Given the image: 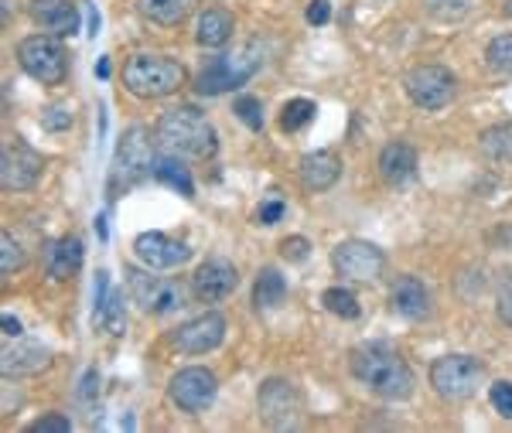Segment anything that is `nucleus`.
<instances>
[{
  "mask_svg": "<svg viewBox=\"0 0 512 433\" xmlns=\"http://www.w3.org/2000/svg\"><path fill=\"white\" fill-rule=\"evenodd\" d=\"M349 369L355 382L376 393L379 399H390V403H400V399L414 396V369L400 358V352H393L383 341H366V345H355L349 352Z\"/></svg>",
  "mask_w": 512,
  "mask_h": 433,
  "instance_id": "f257e3e1",
  "label": "nucleus"
},
{
  "mask_svg": "<svg viewBox=\"0 0 512 433\" xmlns=\"http://www.w3.org/2000/svg\"><path fill=\"white\" fill-rule=\"evenodd\" d=\"M158 147L164 154L192 157V161H209L219 151V133L209 123V116L195 106H175L158 120Z\"/></svg>",
  "mask_w": 512,
  "mask_h": 433,
  "instance_id": "f03ea898",
  "label": "nucleus"
},
{
  "mask_svg": "<svg viewBox=\"0 0 512 433\" xmlns=\"http://www.w3.org/2000/svg\"><path fill=\"white\" fill-rule=\"evenodd\" d=\"M123 86L137 99H164L185 86V65L168 55L137 52L123 65Z\"/></svg>",
  "mask_w": 512,
  "mask_h": 433,
  "instance_id": "7ed1b4c3",
  "label": "nucleus"
},
{
  "mask_svg": "<svg viewBox=\"0 0 512 433\" xmlns=\"http://www.w3.org/2000/svg\"><path fill=\"white\" fill-rule=\"evenodd\" d=\"M263 65V55H260V45H243L229 55H216L202 72L195 76V89L202 96H219V93H229V89H239L246 86Z\"/></svg>",
  "mask_w": 512,
  "mask_h": 433,
  "instance_id": "20e7f679",
  "label": "nucleus"
},
{
  "mask_svg": "<svg viewBox=\"0 0 512 433\" xmlns=\"http://www.w3.org/2000/svg\"><path fill=\"white\" fill-rule=\"evenodd\" d=\"M154 140L147 127H130L123 133L117 144V157H113V178H110L113 191L134 188L147 174H154V161H158V157H154Z\"/></svg>",
  "mask_w": 512,
  "mask_h": 433,
  "instance_id": "39448f33",
  "label": "nucleus"
},
{
  "mask_svg": "<svg viewBox=\"0 0 512 433\" xmlns=\"http://www.w3.org/2000/svg\"><path fill=\"white\" fill-rule=\"evenodd\" d=\"M256 413L270 430H297L304 423V399L291 379H263L256 393Z\"/></svg>",
  "mask_w": 512,
  "mask_h": 433,
  "instance_id": "423d86ee",
  "label": "nucleus"
},
{
  "mask_svg": "<svg viewBox=\"0 0 512 433\" xmlns=\"http://www.w3.org/2000/svg\"><path fill=\"white\" fill-rule=\"evenodd\" d=\"M485 376V365L472 355H441L431 365L434 393L448 403H465L478 393V382Z\"/></svg>",
  "mask_w": 512,
  "mask_h": 433,
  "instance_id": "0eeeda50",
  "label": "nucleus"
},
{
  "mask_svg": "<svg viewBox=\"0 0 512 433\" xmlns=\"http://www.w3.org/2000/svg\"><path fill=\"white\" fill-rule=\"evenodd\" d=\"M18 65L41 86H62L69 76V55L55 35H31L18 45Z\"/></svg>",
  "mask_w": 512,
  "mask_h": 433,
  "instance_id": "6e6552de",
  "label": "nucleus"
},
{
  "mask_svg": "<svg viewBox=\"0 0 512 433\" xmlns=\"http://www.w3.org/2000/svg\"><path fill=\"white\" fill-rule=\"evenodd\" d=\"M127 287L144 314H171L185 307V287L171 277H158L151 266H127Z\"/></svg>",
  "mask_w": 512,
  "mask_h": 433,
  "instance_id": "1a4fd4ad",
  "label": "nucleus"
},
{
  "mask_svg": "<svg viewBox=\"0 0 512 433\" xmlns=\"http://www.w3.org/2000/svg\"><path fill=\"white\" fill-rule=\"evenodd\" d=\"M332 266L338 277L369 283L386 270V253L369 239H345L332 249Z\"/></svg>",
  "mask_w": 512,
  "mask_h": 433,
  "instance_id": "9d476101",
  "label": "nucleus"
},
{
  "mask_svg": "<svg viewBox=\"0 0 512 433\" xmlns=\"http://www.w3.org/2000/svg\"><path fill=\"white\" fill-rule=\"evenodd\" d=\"M219 393V379L216 372L202 369V365H188L171 376L168 382V396L181 413H202L212 406V399Z\"/></svg>",
  "mask_w": 512,
  "mask_h": 433,
  "instance_id": "9b49d317",
  "label": "nucleus"
},
{
  "mask_svg": "<svg viewBox=\"0 0 512 433\" xmlns=\"http://www.w3.org/2000/svg\"><path fill=\"white\" fill-rule=\"evenodd\" d=\"M403 86H407L410 103L420 106V110H444L454 99L458 82H454L451 69H444V65H417V69L407 72Z\"/></svg>",
  "mask_w": 512,
  "mask_h": 433,
  "instance_id": "f8f14e48",
  "label": "nucleus"
},
{
  "mask_svg": "<svg viewBox=\"0 0 512 433\" xmlns=\"http://www.w3.org/2000/svg\"><path fill=\"white\" fill-rule=\"evenodd\" d=\"M41 171H45L41 154L24 144L21 137L7 144L4 154H0V185H4V191H31L38 185Z\"/></svg>",
  "mask_w": 512,
  "mask_h": 433,
  "instance_id": "ddd939ff",
  "label": "nucleus"
},
{
  "mask_svg": "<svg viewBox=\"0 0 512 433\" xmlns=\"http://www.w3.org/2000/svg\"><path fill=\"white\" fill-rule=\"evenodd\" d=\"M222 338H226V318H222L219 311H205L198 314V318L185 321L181 328L171 335L175 341L178 352L185 355H205V352H216L222 345Z\"/></svg>",
  "mask_w": 512,
  "mask_h": 433,
  "instance_id": "4468645a",
  "label": "nucleus"
},
{
  "mask_svg": "<svg viewBox=\"0 0 512 433\" xmlns=\"http://www.w3.org/2000/svg\"><path fill=\"white\" fill-rule=\"evenodd\" d=\"M134 253L151 270H178L181 263L192 260V249L178 243V239L164 236V232H140L134 239Z\"/></svg>",
  "mask_w": 512,
  "mask_h": 433,
  "instance_id": "2eb2a0df",
  "label": "nucleus"
},
{
  "mask_svg": "<svg viewBox=\"0 0 512 433\" xmlns=\"http://www.w3.org/2000/svg\"><path fill=\"white\" fill-rule=\"evenodd\" d=\"M236 287H239V270L229 260H222V256H212V260H205L195 270V277H192L195 297H198V301H205V304L226 301V297L233 294Z\"/></svg>",
  "mask_w": 512,
  "mask_h": 433,
  "instance_id": "dca6fc26",
  "label": "nucleus"
},
{
  "mask_svg": "<svg viewBox=\"0 0 512 433\" xmlns=\"http://www.w3.org/2000/svg\"><path fill=\"white\" fill-rule=\"evenodd\" d=\"M28 14L45 35L72 38L79 31V11L72 0H31Z\"/></svg>",
  "mask_w": 512,
  "mask_h": 433,
  "instance_id": "f3484780",
  "label": "nucleus"
},
{
  "mask_svg": "<svg viewBox=\"0 0 512 433\" xmlns=\"http://www.w3.org/2000/svg\"><path fill=\"white\" fill-rule=\"evenodd\" d=\"M390 307L400 318L407 321H420L431 314V290L424 287L417 277H396L393 287H390Z\"/></svg>",
  "mask_w": 512,
  "mask_h": 433,
  "instance_id": "a211bd4d",
  "label": "nucleus"
},
{
  "mask_svg": "<svg viewBox=\"0 0 512 433\" xmlns=\"http://www.w3.org/2000/svg\"><path fill=\"white\" fill-rule=\"evenodd\" d=\"M52 365V352H48L41 341H18L14 348H7L4 352V362H0V369H4L7 379H18V376H38L41 369H48Z\"/></svg>",
  "mask_w": 512,
  "mask_h": 433,
  "instance_id": "6ab92c4d",
  "label": "nucleus"
},
{
  "mask_svg": "<svg viewBox=\"0 0 512 433\" xmlns=\"http://www.w3.org/2000/svg\"><path fill=\"white\" fill-rule=\"evenodd\" d=\"M82 260H86V249H82L79 236H62L45 246V270L52 280H69L82 266Z\"/></svg>",
  "mask_w": 512,
  "mask_h": 433,
  "instance_id": "aec40b11",
  "label": "nucleus"
},
{
  "mask_svg": "<svg viewBox=\"0 0 512 433\" xmlns=\"http://www.w3.org/2000/svg\"><path fill=\"white\" fill-rule=\"evenodd\" d=\"M342 178V161L332 151H315L301 157V185L308 191H328Z\"/></svg>",
  "mask_w": 512,
  "mask_h": 433,
  "instance_id": "412c9836",
  "label": "nucleus"
},
{
  "mask_svg": "<svg viewBox=\"0 0 512 433\" xmlns=\"http://www.w3.org/2000/svg\"><path fill=\"white\" fill-rule=\"evenodd\" d=\"M379 174H383V181L393 188L407 185V181L417 174V151L410 144H403V140L386 144L383 154H379Z\"/></svg>",
  "mask_w": 512,
  "mask_h": 433,
  "instance_id": "4be33fe9",
  "label": "nucleus"
},
{
  "mask_svg": "<svg viewBox=\"0 0 512 433\" xmlns=\"http://www.w3.org/2000/svg\"><path fill=\"white\" fill-rule=\"evenodd\" d=\"M233 28H236L233 14L222 11V7H209L195 24V41L202 48H222V45H229V38H233Z\"/></svg>",
  "mask_w": 512,
  "mask_h": 433,
  "instance_id": "5701e85b",
  "label": "nucleus"
},
{
  "mask_svg": "<svg viewBox=\"0 0 512 433\" xmlns=\"http://www.w3.org/2000/svg\"><path fill=\"white\" fill-rule=\"evenodd\" d=\"M284 297H287V280L280 277V270H274V266H263L253 283L256 311H274V307L284 304Z\"/></svg>",
  "mask_w": 512,
  "mask_h": 433,
  "instance_id": "b1692460",
  "label": "nucleus"
},
{
  "mask_svg": "<svg viewBox=\"0 0 512 433\" xmlns=\"http://www.w3.org/2000/svg\"><path fill=\"white\" fill-rule=\"evenodd\" d=\"M198 0H137L140 14H144L147 21L161 24V28H175L192 14V7Z\"/></svg>",
  "mask_w": 512,
  "mask_h": 433,
  "instance_id": "393cba45",
  "label": "nucleus"
},
{
  "mask_svg": "<svg viewBox=\"0 0 512 433\" xmlns=\"http://www.w3.org/2000/svg\"><path fill=\"white\" fill-rule=\"evenodd\" d=\"M154 178H158L161 185L175 188L181 198H195V181H192V174H188V168L178 161L175 154H164V157H158V161H154Z\"/></svg>",
  "mask_w": 512,
  "mask_h": 433,
  "instance_id": "a878e982",
  "label": "nucleus"
},
{
  "mask_svg": "<svg viewBox=\"0 0 512 433\" xmlns=\"http://www.w3.org/2000/svg\"><path fill=\"white\" fill-rule=\"evenodd\" d=\"M482 154L495 164H512V123H495L478 137Z\"/></svg>",
  "mask_w": 512,
  "mask_h": 433,
  "instance_id": "bb28decb",
  "label": "nucleus"
},
{
  "mask_svg": "<svg viewBox=\"0 0 512 433\" xmlns=\"http://www.w3.org/2000/svg\"><path fill=\"white\" fill-rule=\"evenodd\" d=\"M93 324H96L99 331H106V335H113V338L123 335V328H127V311H123V290H110L106 304L93 314Z\"/></svg>",
  "mask_w": 512,
  "mask_h": 433,
  "instance_id": "cd10ccee",
  "label": "nucleus"
},
{
  "mask_svg": "<svg viewBox=\"0 0 512 433\" xmlns=\"http://www.w3.org/2000/svg\"><path fill=\"white\" fill-rule=\"evenodd\" d=\"M315 113H318V106L311 103V99H291V103H284V110H280V130L284 133L304 130L315 120Z\"/></svg>",
  "mask_w": 512,
  "mask_h": 433,
  "instance_id": "c85d7f7f",
  "label": "nucleus"
},
{
  "mask_svg": "<svg viewBox=\"0 0 512 433\" xmlns=\"http://www.w3.org/2000/svg\"><path fill=\"white\" fill-rule=\"evenodd\" d=\"M321 304H325L335 318H345V321H355L362 314L355 294H352V290H345V287H328L325 294H321Z\"/></svg>",
  "mask_w": 512,
  "mask_h": 433,
  "instance_id": "c756f323",
  "label": "nucleus"
},
{
  "mask_svg": "<svg viewBox=\"0 0 512 433\" xmlns=\"http://www.w3.org/2000/svg\"><path fill=\"white\" fill-rule=\"evenodd\" d=\"M485 62L495 76H512V35H499L485 48Z\"/></svg>",
  "mask_w": 512,
  "mask_h": 433,
  "instance_id": "7c9ffc66",
  "label": "nucleus"
},
{
  "mask_svg": "<svg viewBox=\"0 0 512 433\" xmlns=\"http://www.w3.org/2000/svg\"><path fill=\"white\" fill-rule=\"evenodd\" d=\"M472 7V0H424V11L434 21H461Z\"/></svg>",
  "mask_w": 512,
  "mask_h": 433,
  "instance_id": "2f4dec72",
  "label": "nucleus"
},
{
  "mask_svg": "<svg viewBox=\"0 0 512 433\" xmlns=\"http://www.w3.org/2000/svg\"><path fill=\"white\" fill-rule=\"evenodd\" d=\"M495 314L512 328V270L499 273V283H495Z\"/></svg>",
  "mask_w": 512,
  "mask_h": 433,
  "instance_id": "473e14b6",
  "label": "nucleus"
},
{
  "mask_svg": "<svg viewBox=\"0 0 512 433\" xmlns=\"http://www.w3.org/2000/svg\"><path fill=\"white\" fill-rule=\"evenodd\" d=\"M233 113H236L239 120H243L250 130H263V106H260V99H256V96H236Z\"/></svg>",
  "mask_w": 512,
  "mask_h": 433,
  "instance_id": "72a5a7b5",
  "label": "nucleus"
},
{
  "mask_svg": "<svg viewBox=\"0 0 512 433\" xmlns=\"http://www.w3.org/2000/svg\"><path fill=\"white\" fill-rule=\"evenodd\" d=\"M21 266H24V249L11 232H4V236H0V270L14 273V270H21Z\"/></svg>",
  "mask_w": 512,
  "mask_h": 433,
  "instance_id": "f704fd0d",
  "label": "nucleus"
},
{
  "mask_svg": "<svg viewBox=\"0 0 512 433\" xmlns=\"http://www.w3.org/2000/svg\"><path fill=\"white\" fill-rule=\"evenodd\" d=\"M69 127H72V110L65 103H55V106H45V110H41V130L62 133Z\"/></svg>",
  "mask_w": 512,
  "mask_h": 433,
  "instance_id": "c9c22d12",
  "label": "nucleus"
},
{
  "mask_svg": "<svg viewBox=\"0 0 512 433\" xmlns=\"http://www.w3.org/2000/svg\"><path fill=\"white\" fill-rule=\"evenodd\" d=\"M489 403H492V410L499 416L512 420V382H506V379L492 382V386H489Z\"/></svg>",
  "mask_w": 512,
  "mask_h": 433,
  "instance_id": "e433bc0d",
  "label": "nucleus"
},
{
  "mask_svg": "<svg viewBox=\"0 0 512 433\" xmlns=\"http://www.w3.org/2000/svg\"><path fill=\"white\" fill-rule=\"evenodd\" d=\"M24 430H28V433H69L72 420H69V416H62V413H48V416H38L35 423H28Z\"/></svg>",
  "mask_w": 512,
  "mask_h": 433,
  "instance_id": "4c0bfd02",
  "label": "nucleus"
},
{
  "mask_svg": "<svg viewBox=\"0 0 512 433\" xmlns=\"http://www.w3.org/2000/svg\"><path fill=\"white\" fill-rule=\"evenodd\" d=\"M308 253H311V243L304 236H291V239H284V243H280V256H284L287 263L308 260Z\"/></svg>",
  "mask_w": 512,
  "mask_h": 433,
  "instance_id": "58836bf2",
  "label": "nucleus"
},
{
  "mask_svg": "<svg viewBox=\"0 0 512 433\" xmlns=\"http://www.w3.org/2000/svg\"><path fill=\"white\" fill-rule=\"evenodd\" d=\"M284 202H267V205H260V212H256V222L260 226H277L280 219H284Z\"/></svg>",
  "mask_w": 512,
  "mask_h": 433,
  "instance_id": "ea45409f",
  "label": "nucleus"
},
{
  "mask_svg": "<svg viewBox=\"0 0 512 433\" xmlns=\"http://www.w3.org/2000/svg\"><path fill=\"white\" fill-rule=\"evenodd\" d=\"M304 18H308V24H328L332 21V4L328 0H311Z\"/></svg>",
  "mask_w": 512,
  "mask_h": 433,
  "instance_id": "a19ab883",
  "label": "nucleus"
},
{
  "mask_svg": "<svg viewBox=\"0 0 512 433\" xmlns=\"http://www.w3.org/2000/svg\"><path fill=\"white\" fill-rule=\"evenodd\" d=\"M96 393H99V376H96V369H89L79 382V403H93Z\"/></svg>",
  "mask_w": 512,
  "mask_h": 433,
  "instance_id": "79ce46f5",
  "label": "nucleus"
},
{
  "mask_svg": "<svg viewBox=\"0 0 512 433\" xmlns=\"http://www.w3.org/2000/svg\"><path fill=\"white\" fill-rule=\"evenodd\" d=\"M106 297H110V273L99 270L96 273V290H93V314L106 304Z\"/></svg>",
  "mask_w": 512,
  "mask_h": 433,
  "instance_id": "37998d69",
  "label": "nucleus"
},
{
  "mask_svg": "<svg viewBox=\"0 0 512 433\" xmlns=\"http://www.w3.org/2000/svg\"><path fill=\"white\" fill-rule=\"evenodd\" d=\"M0 321H4V335L7 338H21V321L14 318V314H4Z\"/></svg>",
  "mask_w": 512,
  "mask_h": 433,
  "instance_id": "c03bdc74",
  "label": "nucleus"
},
{
  "mask_svg": "<svg viewBox=\"0 0 512 433\" xmlns=\"http://www.w3.org/2000/svg\"><path fill=\"white\" fill-rule=\"evenodd\" d=\"M96 76H99V79H110V58H99V65H96Z\"/></svg>",
  "mask_w": 512,
  "mask_h": 433,
  "instance_id": "a18cd8bd",
  "label": "nucleus"
},
{
  "mask_svg": "<svg viewBox=\"0 0 512 433\" xmlns=\"http://www.w3.org/2000/svg\"><path fill=\"white\" fill-rule=\"evenodd\" d=\"M96 35H99V14L89 11V38H96Z\"/></svg>",
  "mask_w": 512,
  "mask_h": 433,
  "instance_id": "49530a36",
  "label": "nucleus"
},
{
  "mask_svg": "<svg viewBox=\"0 0 512 433\" xmlns=\"http://www.w3.org/2000/svg\"><path fill=\"white\" fill-rule=\"evenodd\" d=\"M96 232H99V239L110 236V232H106V219H103V215H99V219H96Z\"/></svg>",
  "mask_w": 512,
  "mask_h": 433,
  "instance_id": "de8ad7c7",
  "label": "nucleus"
},
{
  "mask_svg": "<svg viewBox=\"0 0 512 433\" xmlns=\"http://www.w3.org/2000/svg\"><path fill=\"white\" fill-rule=\"evenodd\" d=\"M502 11H506V18H512V0H506V4H502Z\"/></svg>",
  "mask_w": 512,
  "mask_h": 433,
  "instance_id": "09e8293b",
  "label": "nucleus"
}]
</instances>
